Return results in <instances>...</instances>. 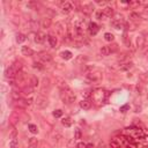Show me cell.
Wrapping results in <instances>:
<instances>
[{"label":"cell","instance_id":"cell-1","mask_svg":"<svg viewBox=\"0 0 148 148\" xmlns=\"http://www.w3.org/2000/svg\"><path fill=\"white\" fill-rule=\"evenodd\" d=\"M86 77L92 82H98V81L102 80L103 74L97 67H89L88 71L86 72Z\"/></svg>","mask_w":148,"mask_h":148},{"label":"cell","instance_id":"cell-2","mask_svg":"<svg viewBox=\"0 0 148 148\" xmlns=\"http://www.w3.org/2000/svg\"><path fill=\"white\" fill-rule=\"evenodd\" d=\"M60 98L65 104H72L75 101V94L73 93V90L71 88L60 90Z\"/></svg>","mask_w":148,"mask_h":148},{"label":"cell","instance_id":"cell-3","mask_svg":"<svg viewBox=\"0 0 148 148\" xmlns=\"http://www.w3.org/2000/svg\"><path fill=\"white\" fill-rule=\"evenodd\" d=\"M108 97V93L103 89H95L93 93H92V98L94 102H96L97 104H101L103 103Z\"/></svg>","mask_w":148,"mask_h":148},{"label":"cell","instance_id":"cell-4","mask_svg":"<svg viewBox=\"0 0 148 148\" xmlns=\"http://www.w3.org/2000/svg\"><path fill=\"white\" fill-rule=\"evenodd\" d=\"M35 104H36V107L38 109H45L48 107V104H49V101L44 95H38L36 97V100H35Z\"/></svg>","mask_w":148,"mask_h":148},{"label":"cell","instance_id":"cell-5","mask_svg":"<svg viewBox=\"0 0 148 148\" xmlns=\"http://www.w3.org/2000/svg\"><path fill=\"white\" fill-rule=\"evenodd\" d=\"M18 73H19V71L12 65V66H10L7 69H6V72H5V77H6V79H15L16 78V75H18Z\"/></svg>","mask_w":148,"mask_h":148},{"label":"cell","instance_id":"cell-6","mask_svg":"<svg viewBox=\"0 0 148 148\" xmlns=\"http://www.w3.org/2000/svg\"><path fill=\"white\" fill-rule=\"evenodd\" d=\"M54 29H56V33H57V35L59 37H62V38L66 37V28L61 22H57Z\"/></svg>","mask_w":148,"mask_h":148},{"label":"cell","instance_id":"cell-7","mask_svg":"<svg viewBox=\"0 0 148 148\" xmlns=\"http://www.w3.org/2000/svg\"><path fill=\"white\" fill-rule=\"evenodd\" d=\"M73 10H74V6H73V4L71 1H66L61 6V13L62 14H69Z\"/></svg>","mask_w":148,"mask_h":148},{"label":"cell","instance_id":"cell-8","mask_svg":"<svg viewBox=\"0 0 148 148\" xmlns=\"http://www.w3.org/2000/svg\"><path fill=\"white\" fill-rule=\"evenodd\" d=\"M100 30V27L97 26V23L95 22H89L88 23V33L90 36H95Z\"/></svg>","mask_w":148,"mask_h":148},{"label":"cell","instance_id":"cell-9","mask_svg":"<svg viewBox=\"0 0 148 148\" xmlns=\"http://www.w3.org/2000/svg\"><path fill=\"white\" fill-rule=\"evenodd\" d=\"M110 148H124V146H123L119 136H115V138L111 139V141H110Z\"/></svg>","mask_w":148,"mask_h":148},{"label":"cell","instance_id":"cell-10","mask_svg":"<svg viewBox=\"0 0 148 148\" xmlns=\"http://www.w3.org/2000/svg\"><path fill=\"white\" fill-rule=\"evenodd\" d=\"M135 44H136V48L138 49H143L146 46V37L142 34H140L136 37V39H135Z\"/></svg>","mask_w":148,"mask_h":148},{"label":"cell","instance_id":"cell-11","mask_svg":"<svg viewBox=\"0 0 148 148\" xmlns=\"http://www.w3.org/2000/svg\"><path fill=\"white\" fill-rule=\"evenodd\" d=\"M38 58H39V60H41L42 62H44V64L52 61V57H51V54H49L48 52H39V53H38Z\"/></svg>","mask_w":148,"mask_h":148},{"label":"cell","instance_id":"cell-12","mask_svg":"<svg viewBox=\"0 0 148 148\" xmlns=\"http://www.w3.org/2000/svg\"><path fill=\"white\" fill-rule=\"evenodd\" d=\"M29 104H30V102L27 101V100H23V98H21L19 101H14V105L16 108H19V109H26Z\"/></svg>","mask_w":148,"mask_h":148},{"label":"cell","instance_id":"cell-13","mask_svg":"<svg viewBox=\"0 0 148 148\" xmlns=\"http://www.w3.org/2000/svg\"><path fill=\"white\" fill-rule=\"evenodd\" d=\"M93 105V101L90 98H84L81 102H80V107L84 109V110H89Z\"/></svg>","mask_w":148,"mask_h":148},{"label":"cell","instance_id":"cell-14","mask_svg":"<svg viewBox=\"0 0 148 148\" xmlns=\"http://www.w3.org/2000/svg\"><path fill=\"white\" fill-rule=\"evenodd\" d=\"M46 39V36H45V34L44 33H42V31H37L36 34H35V42L37 43V44H42V43H44V41Z\"/></svg>","mask_w":148,"mask_h":148},{"label":"cell","instance_id":"cell-15","mask_svg":"<svg viewBox=\"0 0 148 148\" xmlns=\"http://www.w3.org/2000/svg\"><path fill=\"white\" fill-rule=\"evenodd\" d=\"M66 37L68 38V41L75 39L74 38V27H72L71 24H68L67 28H66Z\"/></svg>","mask_w":148,"mask_h":148},{"label":"cell","instance_id":"cell-16","mask_svg":"<svg viewBox=\"0 0 148 148\" xmlns=\"http://www.w3.org/2000/svg\"><path fill=\"white\" fill-rule=\"evenodd\" d=\"M11 96H12V98L14 101H19V100L22 98V90H20V89H13L11 92Z\"/></svg>","mask_w":148,"mask_h":148},{"label":"cell","instance_id":"cell-17","mask_svg":"<svg viewBox=\"0 0 148 148\" xmlns=\"http://www.w3.org/2000/svg\"><path fill=\"white\" fill-rule=\"evenodd\" d=\"M93 11H94L93 4H85V5L82 6V12H84L86 15H90V14L93 13Z\"/></svg>","mask_w":148,"mask_h":148},{"label":"cell","instance_id":"cell-18","mask_svg":"<svg viewBox=\"0 0 148 148\" xmlns=\"http://www.w3.org/2000/svg\"><path fill=\"white\" fill-rule=\"evenodd\" d=\"M102 12H103V14H104V16L105 18H113V15H115V12H113V8L112 7H110V6H107V7H104L103 10H102Z\"/></svg>","mask_w":148,"mask_h":148},{"label":"cell","instance_id":"cell-19","mask_svg":"<svg viewBox=\"0 0 148 148\" xmlns=\"http://www.w3.org/2000/svg\"><path fill=\"white\" fill-rule=\"evenodd\" d=\"M21 52H22L23 56H27V57H31V56H34V53H35V51H34L31 48H29V46H22Z\"/></svg>","mask_w":148,"mask_h":148},{"label":"cell","instance_id":"cell-20","mask_svg":"<svg viewBox=\"0 0 148 148\" xmlns=\"http://www.w3.org/2000/svg\"><path fill=\"white\" fill-rule=\"evenodd\" d=\"M51 23H52L51 19L46 16V18L42 19V21H41V27H42V28H44V29H48V28H50V27H51Z\"/></svg>","mask_w":148,"mask_h":148},{"label":"cell","instance_id":"cell-21","mask_svg":"<svg viewBox=\"0 0 148 148\" xmlns=\"http://www.w3.org/2000/svg\"><path fill=\"white\" fill-rule=\"evenodd\" d=\"M111 53H112V51H111V49H110L109 45H104V46L101 48V54H102L103 57H108V56H110Z\"/></svg>","mask_w":148,"mask_h":148},{"label":"cell","instance_id":"cell-22","mask_svg":"<svg viewBox=\"0 0 148 148\" xmlns=\"http://www.w3.org/2000/svg\"><path fill=\"white\" fill-rule=\"evenodd\" d=\"M19 120H20L19 115H18L16 112H13V113L11 115V117H10V124H11L12 126H14L15 124H18V123H19Z\"/></svg>","mask_w":148,"mask_h":148},{"label":"cell","instance_id":"cell-23","mask_svg":"<svg viewBox=\"0 0 148 148\" xmlns=\"http://www.w3.org/2000/svg\"><path fill=\"white\" fill-rule=\"evenodd\" d=\"M48 41H49V44H50L51 48H56L57 44H58V39H57V37L53 36V35H49V36H48Z\"/></svg>","mask_w":148,"mask_h":148},{"label":"cell","instance_id":"cell-24","mask_svg":"<svg viewBox=\"0 0 148 148\" xmlns=\"http://www.w3.org/2000/svg\"><path fill=\"white\" fill-rule=\"evenodd\" d=\"M50 80L48 79V78H44L43 79V82H42V93H41V95H44V90L45 89H48L49 90V88H50Z\"/></svg>","mask_w":148,"mask_h":148},{"label":"cell","instance_id":"cell-25","mask_svg":"<svg viewBox=\"0 0 148 148\" xmlns=\"http://www.w3.org/2000/svg\"><path fill=\"white\" fill-rule=\"evenodd\" d=\"M87 60H88V58H87L86 56L80 54V56H78V57H77V59H75V64H77V65H84Z\"/></svg>","mask_w":148,"mask_h":148},{"label":"cell","instance_id":"cell-26","mask_svg":"<svg viewBox=\"0 0 148 148\" xmlns=\"http://www.w3.org/2000/svg\"><path fill=\"white\" fill-rule=\"evenodd\" d=\"M61 124H62L65 127H69V126L73 125V120H72L71 117H65V118L61 119Z\"/></svg>","mask_w":148,"mask_h":148},{"label":"cell","instance_id":"cell-27","mask_svg":"<svg viewBox=\"0 0 148 148\" xmlns=\"http://www.w3.org/2000/svg\"><path fill=\"white\" fill-rule=\"evenodd\" d=\"M60 57L62 58V59H65V60H69V59H72V57H73V54H72V52L71 51H62V52H60Z\"/></svg>","mask_w":148,"mask_h":148},{"label":"cell","instance_id":"cell-28","mask_svg":"<svg viewBox=\"0 0 148 148\" xmlns=\"http://www.w3.org/2000/svg\"><path fill=\"white\" fill-rule=\"evenodd\" d=\"M28 146H29V148H37V146H38V139L30 138L29 141H28Z\"/></svg>","mask_w":148,"mask_h":148},{"label":"cell","instance_id":"cell-29","mask_svg":"<svg viewBox=\"0 0 148 148\" xmlns=\"http://www.w3.org/2000/svg\"><path fill=\"white\" fill-rule=\"evenodd\" d=\"M38 79L35 77V75H31L30 78H29V85L33 87V88H35V87H37L38 86Z\"/></svg>","mask_w":148,"mask_h":148},{"label":"cell","instance_id":"cell-30","mask_svg":"<svg viewBox=\"0 0 148 148\" xmlns=\"http://www.w3.org/2000/svg\"><path fill=\"white\" fill-rule=\"evenodd\" d=\"M33 93H34V88L30 85H28V86L22 88V94H24V95H31Z\"/></svg>","mask_w":148,"mask_h":148},{"label":"cell","instance_id":"cell-31","mask_svg":"<svg viewBox=\"0 0 148 148\" xmlns=\"http://www.w3.org/2000/svg\"><path fill=\"white\" fill-rule=\"evenodd\" d=\"M132 66H133V64H132V62H130V61L122 62V64H120V69H122V71H127V69L132 68Z\"/></svg>","mask_w":148,"mask_h":148},{"label":"cell","instance_id":"cell-32","mask_svg":"<svg viewBox=\"0 0 148 148\" xmlns=\"http://www.w3.org/2000/svg\"><path fill=\"white\" fill-rule=\"evenodd\" d=\"M26 39H27L26 35H23V34H21V33H19V34L16 35V43L21 44V43H23Z\"/></svg>","mask_w":148,"mask_h":148},{"label":"cell","instance_id":"cell-33","mask_svg":"<svg viewBox=\"0 0 148 148\" xmlns=\"http://www.w3.org/2000/svg\"><path fill=\"white\" fill-rule=\"evenodd\" d=\"M82 138V132L80 128H75L74 130V139L75 140H80Z\"/></svg>","mask_w":148,"mask_h":148},{"label":"cell","instance_id":"cell-34","mask_svg":"<svg viewBox=\"0 0 148 148\" xmlns=\"http://www.w3.org/2000/svg\"><path fill=\"white\" fill-rule=\"evenodd\" d=\"M112 26H113L115 29L119 30V29H123L125 27V22H115V21H112Z\"/></svg>","mask_w":148,"mask_h":148},{"label":"cell","instance_id":"cell-35","mask_svg":"<svg viewBox=\"0 0 148 148\" xmlns=\"http://www.w3.org/2000/svg\"><path fill=\"white\" fill-rule=\"evenodd\" d=\"M112 21H115V22H125V21H124V16H123L122 14H119V13L113 15Z\"/></svg>","mask_w":148,"mask_h":148},{"label":"cell","instance_id":"cell-36","mask_svg":"<svg viewBox=\"0 0 148 148\" xmlns=\"http://www.w3.org/2000/svg\"><path fill=\"white\" fill-rule=\"evenodd\" d=\"M123 42L125 43L126 46H128V48L131 46V41H130V37L127 36V33H124L123 34Z\"/></svg>","mask_w":148,"mask_h":148},{"label":"cell","instance_id":"cell-37","mask_svg":"<svg viewBox=\"0 0 148 148\" xmlns=\"http://www.w3.org/2000/svg\"><path fill=\"white\" fill-rule=\"evenodd\" d=\"M104 39H105L107 42H112V41L115 39V36H113L111 33H105V34H104Z\"/></svg>","mask_w":148,"mask_h":148},{"label":"cell","instance_id":"cell-38","mask_svg":"<svg viewBox=\"0 0 148 148\" xmlns=\"http://www.w3.org/2000/svg\"><path fill=\"white\" fill-rule=\"evenodd\" d=\"M28 128H29V131H30L33 134H37V133H38V128H37V126L34 125V124H29Z\"/></svg>","mask_w":148,"mask_h":148},{"label":"cell","instance_id":"cell-39","mask_svg":"<svg viewBox=\"0 0 148 148\" xmlns=\"http://www.w3.org/2000/svg\"><path fill=\"white\" fill-rule=\"evenodd\" d=\"M10 148H19V141H18V139H12L10 141Z\"/></svg>","mask_w":148,"mask_h":148},{"label":"cell","instance_id":"cell-40","mask_svg":"<svg viewBox=\"0 0 148 148\" xmlns=\"http://www.w3.org/2000/svg\"><path fill=\"white\" fill-rule=\"evenodd\" d=\"M140 15L138 14V13H131L130 14V19L132 20V21H138V20H140Z\"/></svg>","mask_w":148,"mask_h":148},{"label":"cell","instance_id":"cell-41","mask_svg":"<svg viewBox=\"0 0 148 148\" xmlns=\"http://www.w3.org/2000/svg\"><path fill=\"white\" fill-rule=\"evenodd\" d=\"M33 67L34 68H37V69H43V64L41 62V61H34L33 62Z\"/></svg>","mask_w":148,"mask_h":148},{"label":"cell","instance_id":"cell-42","mask_svg":"<svg viewBox=\"0 0 148 148\" xmlns=\"http://www.w3.org/2000/svg\"><path fill=\"white\" fill-rule=\"evenodd\" d=\"M139 143H141L143 147H148V135H147V136H143V138L139 141Z\"/></svg>","mask_w":148,"mask_h":148},{"label":"cell","instance_id":"cell-43","mask_svg":"<svg viewBox=\"0 0 148 148\" xmlns=\"http://www.w3.org/2000/svg\"><path fill=\"white\" fill-rule=\"evenodd\" d=\"M52 115H53V117H56V118H60V117L62 116V111H61L60 109H58V110H54V111L52 112Z\"/></svg>","mask_w":148,"mask_h":148},{"label":"cell","instance_id":"cell-44","mask_svg":"<svg viewBox=\"0 0 148 148\" xmlns=\"http://www.w3.org/2000/svg\"><path fill=\"white\" fill-rule=\"evenodd\" d=\"M140 79H141L143 82H146V81H148V75H147L146 73H142L141 75H140Z\"/></svg>","mask_w":148,"mask_h":148},{"label":"cell","instance_id":"cell-45","mask_svg":"<svg viewBox=\"0 0 148 148\" xmlns=\"http://www.w3.org/2000/svg\"><path fill=\"white\" fill-rule=\"evenodd\" d=\"M128 109H130V105H128V104H125V105L120 107V111H122V112H126Z\"/></svg>","mask_w":148,"mask_h":148},{"label":"cell","instance_id":"cell-46","mask_svg":"<svg viewBox=\"0 0 148 148\" xmlns=\"http://www.w3.org/2000/svg\"><path fill=\"white\" fill-rule=\"evenodd\" d=\"M96 16H97V19H98V20H103V18H105L102 11H101V12H97V14H96Z\"/></svg>","mask_w":148,"mask_h":148},{"label":"cell","instance_id":"cell-47","mask_svg":"<svg viewBox=\"0 0 148 148\" xmlns=\"http://www.w3.org/2000/svg\"><path fill=\"white\" fill-rule=\"evenodd\" d=\"M77 148H87V145L85 142H79L77 145Z\"/></svg>","mask_w":148,"mask_h":148},{"label":"cell","instance_id":"cell-48","mask_svg":"<svg viewBox=\"0 0 148 148\" xmlns=\"http://www.w3.org/2000/svg\"><path fill=\"white\" fill-rule=\"evenodd\" d=\"M96 4H97V5H104V4H105V1H101V0H96Z\"/></svg>","mask_w":148,"mask_h":148},{"label":"cell","instance_id":"cell-49","mask_svg":"<svg viewBox=\"0 0 148 148\" xmlns=\"http://www.w3.org/2000/svg\"><path fill=\"white\" fill-rule=\"evenodd\" d=\"M87 148H95V146H94L93 143H88V145H87Z\"/></svg>","mask_w":148,"mask_h":148},{"label":"cell","instance_id":"cell-50","mask_svg":"<svg viewBox=\"0 0 148 148\" xmlns=\"http://www.w3.org/2000/svg\"><path fill=\"white\" fill-rule=\"evenodd\" d=\"M145 11H148V5H146V6H145Z\"/></svg>","mask_w":148,"mask_h":148},{"label":"cell","instance_id":"cell-51","mask_svg":"<svg viewBox=\"0 0 148 148\" xmlns=\"http://www.w3.org/2000/svg\"><path fill=\"white\" fill-rule=\"evenodd\" d=\"M98 148H104V146H103V145H100V147H98Z\"/></svg>","mask_w":148,"mask_h":148},{"label":"cell","instance_id":"cell-52","mask_svg":"<svg viewBox=\"0 0 148 148\" xmlns=\"http://www.w3.org/2000/svg\"><path fill=\"white\" fill-rule=\"evenodd\" d=\"M147 98H148V93H147Z\"/></svg>","mask_w":148,"mask_h":148}]
</instances>
